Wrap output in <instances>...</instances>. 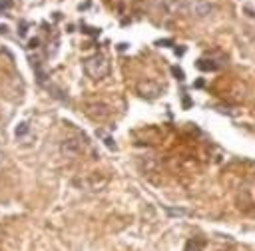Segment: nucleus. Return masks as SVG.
<instances>
[{"instance_id": "f03ea898", "label": "nucleus", "mask_w": 255, "mask_h": 251, "mask_svg": "<svg viewBox=\"0 0 255 251\" xmlns=\"http://www.w3.org/2000/svg\"><path fill=\"white\" fill-rule=\"evenodd\" d=\"M84 114L94 120V122H106L110 116H112V108L106 104V102H100V100H94V102H86L84 104Z\"/></svg>"}, {"instance_id": "0eeeda50", "label": "nucleus", "mask_w": 255, "mask_h": 251, "mask_svg": "<svg viewBox=\"0 0 255 251\" xmlns=\"http://www.w3.org/2000/svg\"><path fill=\"white\" fill-rule=\"evenodd\" d=\"M203 247H205V241L197 239V237H193L185 243V251H203Z\"/></svg>"}, {"instance_id": "f8f14e48", "label": "nucleus", "mask_w": 255, "mask_h": 251, "mask_svg": "<svg viewBox=\"0 0 255 251\" xmlns=\"http://www.w3.org/2000/svg\"><path fill=\"white\" fill-rule=\"evenodd\" d=\"M2 161H4V149L0 147V163H2Z\"/></svg>"}, {"instance_id": "39448f33", "label": "nucleus", "mask_w": 255, "mask_h": 251, "mask_svg": "<svg viewBox=\"0 0 255 251\" xmlns=\"http://www.w3.org/2000/svg\"><path fill=\"white\" fill-rule=\"evenodd\" d=\"M187 12H193L195 16L203 18V16H207V14L211 12V4H207V2H203V0H197V2H193V4L187 6Z\"/></svg>"}, {"instance_id": "6e6552de", "label": "nucleus", "mask_w": 255, "mask_h": 251, "mask_svg": "<svg viewBox=\"0 0 255 251\" xmlns=\"http://www.w3.org/2000/svg\"><path fill=\"white\" fill-rule=\"evenodd\" d=\"M207 62V60H205ZM203 60H199V64H197V68H201V70H217V64H213V60H209V64H205Z\"/></svg>"}, {"instance_id": "20e7f679", "label": "nucleus", "mask_w": 255, "mask_h": 251, "mask_svg": "<svg viewBox=\"0 0 255 251\" xmlns=\"http://www.w3.org/2000/svg\"><path fill=\"white\" fill-rule=\"evenodd\" d=\"M137 94H139L141 98L151 100V98H157V96L161 94V88H159L155 82H151V80H143V82L137 84Z\"/></svg>"}, {"instance_id": "1a4fd4ad", "label": "nucleus", "mask_w": 255, "mask_h": 251, "mask_svg": "<svg viewBox=\"0 0 255 251\" xmlns=\"http://www.w3.org/2000/svg\"><path fill=\"white\" fill-rule=\"evenodd\" d=\"M28 129H30V127H28V124H26V122H24V124H20V126H18V127H16V135H18V137H20V135H24V133H26V131H28Z\"/></svg>"}, {"instance_id": "9b49d317", "label": "nucleus", "mask_w": 255, "mask_h": 251, "mask_svg": "<svg viewBox=\"0 0 255 251\" xmlns=\"http://www.w3.org/2000/svg\"><path fill=\"white\" fill-rule=\"evenodd\" d=\"M38 42H40L38 38H34V40H30V48H38Z\"/></svg>"}, {"instance_id": "423d86ee", "label": "nucleus", "mask_w": 255, "mask_h": 251, "mask_svg": "<svg viewBox=\"0 0 255 251\" xmlns=\"http://www.w3.org/2000/svg\"><path fill=\"white\" fill-rule=\"evenodd\" d=\"M106 177L104 175H100V173H90L86 179H84V185H88L90 189H102L104 185H106Z\"/></svg>"}, {"instance_id": "7ed1b4c3", "label": "nucleus", "mask_w": 255, "mask_h": 251, "mask_svg": "<svg viewBox=\"0 0 255 251\" xmlns=\"http://www.w3.org/2000/svg\"><path fill=\"white\" fill-rule=\"evenodd\" d=\"M84 147H86V139L82 135H72L60 143V153L68 159H74L84 151Z\"/></svg>"}, {"instance_id": "9d476101", "label": "nucleus", "mask_w": 255, "mask_h": 251, "mask_svg": "<svg viewBox=\"0 0 255 251\" xmlns=\"http://www.w3.org/2000/svg\"><path fill=\"white\" fill-rule=\"evenodd\" d=\"M171 72H173V74H175V76H177V80H183V72H181V70H179V68H173V70H171Z\"/></svg>"}, {"instance_id": "f257e3e1", "label": "nucleus", "mask_w": 255, "mask_h": 251, "mask_svg": "<svg viewBox=\"0 0 255 251\" xmlns=\"http://www.w3.org/2000/svg\"><path fill=\"white\" fill-rule=\"evenodd\" d=\"M84 72L88 74V78L100 82L104 78H108L110 74V62L104 54H92L84 60Z\"/></svg>"}]
</instances>
